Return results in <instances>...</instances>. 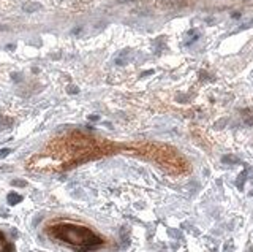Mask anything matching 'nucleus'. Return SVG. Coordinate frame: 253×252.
<instances>
[{"instance_id":"obj_1","label":"nucleus","mask_w":253,"mask_h":252,"mask_svg":"<svg viewBox=\"0 0 253 252\" xmlns=\"http://www.w3.org/2000/svg\"><path fill=\"white\" fill-rule=\"evenodd\" d=\"M114 151L116 146L109 141L97 140L84 133H70L49 143L40 154H37L30 162V168L41 171L67 170Z\"/></svg>"},{"instance_id":"obj_2","label":"nucleus","mask_w":253,"mask_h":252,"mask_svg":"<svg viewBox=\"0 0 253 252\" xmlns=\"http://www.w3.org/2000/svg\"><path fill=\"white\" fill-rule=\"evenodd\" d=\"M46 235L76 252H93L105 247L108 239L95 228L71 219H55L46 225Z\"/></svg>"},{"instance_id":"obj_3","label":"nucleus","mask_w":253,"mask_h":252,"mask_svg":"<svg viewBox=\"0 0 253 252\" xmlns=\"http://www.w3.org/2000/svg\"><path fill=\"white\" fill-rule=\"evenodd\" d=\"M128 152L149 160L161 170L168 171L174 176H182L190 171L188 160L179 152L176 147L164 143H154V141H142V143H133L125 147Z\"/></svg>"},{"instance_id":"obj_4","label":"nucleus","mask_w":253,"mask_h":252,"mask_svg":"<svg viewBox=\"0 0 253 252\" xmlns=\"http://www.w3.org/2000/svg\"><path fill=\"white\" fill-rule=\"evenodd\" d=\"M0 252H14L13 244L3 232H0Z\"/></svg>"},{"instance_id":"obj_5","label":"nucleus","mask_w":253,"mask_h":252,"mask_svg":"<svg viewBox=\"0 0 253 252\" xmlns=\"http://www.w3.org/2000/svg\"><path fill=\"white\" fill-rule=\"evenodd\" d=\"M37 8H40V5H32V3H29V5H25V7H24V10L33 11V10H37Z\"/></svg>"}]
</instances>
